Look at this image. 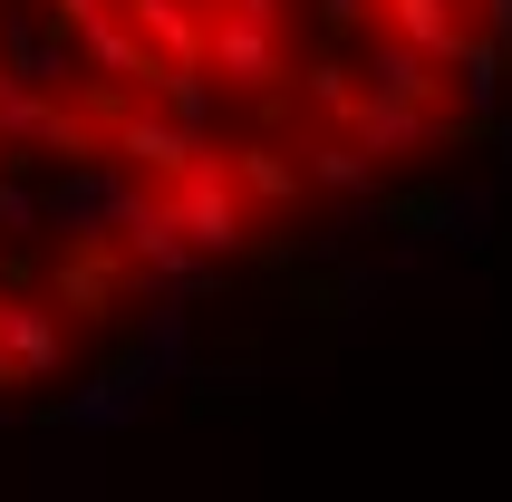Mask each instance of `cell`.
Segmentation results:
<instances>
[{
	"mask_svg": "<svg viewBox=\"0 0 512 502\" xmlns=\"http://www.w3.org/2000/svg\"><path fill=\"white\" fill-rule=\"evenodd\" d=\"M165 213H174V232H184L194 251H213V261H232V251L252 242V203L232 194V165L213 155V145L184 155V174L165 184Z\"/></svg>",
	"mask_w": 512,
	"mask_h": 502,
	"instance_id": "6da1fadb",
	"label": "cell"
},
{
	"mask_svg": "<svg viewBox=\"0 0 512 502\" xmlns=\"http://www.w3.org/2000/svg\"><path fill=\"white\" fill-rule=\"evenodd\" d=\"M203 78H223L232 97H252V107L290 97V49H281V29L203 0Z\"/></svg>",
	"mask_w": 512,
	"mask_h": 502,
	"instance_id": "7a4b0ae2",
	"label": "cell"
},
{
	"mask_svg": "<svg viewBox=\"0 0 512 502\" xmlns=\"http://www.w3.org/2000/svg\"><path fill=\"white\" fill-rule=\"evenodd\" d=\"M107 155H126V165L136 174H155V184H174V174H184V155H194V126H174L165 107H155V97H145V107H107Z\"/></svg>",
	"mask_w": 512,
	"mask_h": 502,
	"instance_id": "3957f363",
	"label": "cell"
},
{
	"mask_svg": "<svg viewBox=\"0 0 512 502\" xmlns=\"http://www.w3.org/2000/svg\"><path fill=\"white\" fill-rule=\"evenodd\" d=\"M116 290H126V242L78 232V242L58 251V309H68V319H107Z\"/></svg>",
	"mask_w": 512,
	"mask_h": 502,
	"instance_id": "277c9868",
	"label": "cell"
},
{
	"mask_svg": "<svg viewBox=\"0 0 512 502\" xmlns=\"http://www.w3.org/2000/svg\"><path fill=\"white\" fill-rule=\"evenodd\" d=\"M68 49H78V58H97V68H107L116 87H136V97H145V87H155V78L174 68V58L155 49V39H136V20H126L116 0H107V10H97L87 29H78V39H68Z\"/></svg>",
	"mask_w": 512,
	"mask_h": 502,
	"instance_id": "5b68a950",
	"label": "cell"
},
{
	"mask_svg": "<svg viewBox=\"0 0 512 502\" xmlns=\"http://www.w3.org/2000/svg\"><path fill=\"white\" fill-rule=\"evenodd\" d=\"M435 126H445V116L435 107H406V97H377V87H358V97H348V116H339V136L358 145V155H406V145H426Z\"/></svg>",
	"mask_w": 512,
	"mask_h": 502,
	"instance_id": "8992f818",
	"label": "cell"
},
{
	"mask_svg": "<svg viewBox=\"0 0 512 502\" xmlns=\"http://www.w3.org/2000/svg\"><path fill=\"white\" fill-rule=\"evenodd\" d=\"M0 348H10V358H20V377L39 387V377H58V358H68V319H58L49 300L0 290Z\"/></svg>",
	"mask_w": 512,
	"mask_h": 502,
	"instance_id": "52a82bcc",
	"label": "cell"
},
{
	"mask_svg": "<svg viewBox=\"0 0 512 502\" xmlns=\"http://www.w3.org/2000/svg\"><path fill=\"white\" fill-rule=\"evenodd\" d=\"M116 232H126V261H145L155 280H184V271L203 261V251L174 232V213H165L155 194H126V203H116Z\"/></svg>",
	"mask_w": 512,
	"mask_h": 502,
	"instance_id": "ba28073f",
	"label": "cell"
},
{
	"mask_svg": "<svg viewBox=\"0 0 512 502\" xmlns=\"http://www.w3.org/2000/svg\"><path fill=\"white\" fill-rule=\"evenodd\" d=\"M377 20L397 29L406 49H426V58H445V68H455V49H464V0H377Z\"/></svg>",
	"mask_w": 512,
	"mask_h": 502,
	"instance_id": "9c48e42d",
	"label": "cell"
},
{
	"mask_svg": "<svg viewBox=\"0 0 512 502\" xmlns=\"http://www.w3.org/2000/svg\"><path fill=\"white\" fill-rule=\"evenodd\" d=\"M223 165H232V194H242V203H271V213H281V203H300V165H290L281 145L252 136V145H232Z\"/></svg>",
	"mask_w": 512,
	"mask_h": 502,
	"instance_id": "30bf717a",
	"label": "cell"
},
{
	"mask_svg": "<svg viewBox=\"0 0 512 502\" xmlns=\"http://www.w3.org/2000/svg\"><path fill=\"white\" fill-rule=\"evenodd\" d=\"M300 155H310L300 184H319V194H368V184H377V165H368L348 136H319V145H300Z\"/></svg>",
	"mask_w": 512,
	"mask_h": 502,
	"instance_id": "8fae6325",
	"label": "cell"
},
{
	"mask_svg": "<svg viewBox=\"0 0 512 502\" xmlns=\"http://www.w3.org/2000/svg\"><path fill=\"white\" fill-rule=\"evenodd\" d=\"M368 87H377V97H406V107H435V78H426V49H406L397 29H387V49H377V68H368Z\"/></svg>",
	"mask_w": 512,
	"mask_h": 502,
	"instance_id": "7c38bea8",
	"label": "cell"
},
{
	"mask_svg": "<svg viewBox=\"0 0 512 502\" xmlns=\"http://www.w3.org/2000/svg\"><path fill=\"white\" fill-rule=\"evenodd\" d=\"M39 145H49V155H97V126L68 116V107H49V116H39Z\"/></svg>",
	"mask_w": 512,
	"mask_h": 502,
	"instance_id": "4fadbf2b",
	"label": "cell"
},
{
	"mask_svg": "<svg viewBox=\"0 0 512 502\" xmlns=\"http://www.w3.org/2000/svg\"><path fill=\"white\" fill-rule=\"evenodd\" d=\"M387 223H406V232H445V223H455V194H397V203H387Z\"/></svg>",
	"mask_w": 512,
	"mask_h": 502,
	"instance_id": "5bb4252c",
	"label": "cell"
},
{
	"mask_svg": "<svg viewBox=\"0 0 512 502\" xmlns=\"http://www.w3.org/2000/svg\"><path fill=\"white\" fill-rule=\"evenodd\" d=\"M310 97H319V116H348V97H358V78H348L339 58H319V68H310Z\"/></svg>",
	"mask_w": 512,
	"mask_h": 502,
	"instance_id": "9a60e30c",
	"label": "cell"
},
{
	"mask_svg": "<svg viewBox=\"0 0 512 502\" xmlns=\"http://www.w3.org/2000/svg\"><path fill=\"white\" fill-rule=\"evenodd\" d=\"M213 10H242V20H271V29L290 20V0H213Z\"/></svg>",
	"mask_w": 512,
	"mask_h": 502,
	"instance_id": "2e32d148",
	"label": "cell"
},
{
	"mask_svg": "<svg viewBox=\"0 0 512 502\" xmlns=\"http://www.w3.org/2000/svg\"><path fill=\"white\" fill-rule=\"evenodd\" d=\"M319 20H329V29H348V20H368V0H319Z\"/></svg>",
	"mask_w": 512,
	"mask_h": 502,
	"instance_id": "e0dca14e",
	"label": "cell"
},
{
	"mask_svg": "<svg viewBox=\"0 0 512 502\" xmlns=\"http://www.w3.org/2000/svg\"><path fill=\"white\" fill-rule=\"evenodd\" d=\"M0 387H29V377H20V358H10V348H0Z\"/></svg>",
	"mask_w": 512,
	"mask_h": 502,
	"instance_id": "ac0fdd59",
	"label": "cell"
},
{
	"mask_svg": "<svg viewBox=\"0 0 512 502\" xmlns=\"http://www.w3.org/2000/svg\"><path fill=\"white\" fill-rule=\"evenodd\" d=\"M0 165H10V145H0Z\"/></svg>",
	"mask_w": 512,
	"mask_h": 502,
	"instance_id": "d6986e66",
	"label": "cell"
},
{
	"mask_svg": "<svg viewBox=\"0 0 512 502\" xmlns=\"http://www.w3.org/2000/svg\"><path fill=\"white\" fill-rule=\"evenodd\" d=\"M0 78H10V68H0Z\"/></svg>",
	"mask_w": 512,
	"mask_h": 502,
	"instance_id": "ffe728a7",
	"label": "cell"
}]
</instances>
